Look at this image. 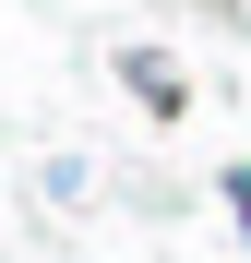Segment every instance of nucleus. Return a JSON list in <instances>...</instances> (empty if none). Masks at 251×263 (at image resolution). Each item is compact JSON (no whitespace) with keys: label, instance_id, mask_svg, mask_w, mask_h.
I'll return each instance as SVG.
<instances>
[{"label":"nucleus","instance_id":"obj_1","mask_svg":"<svg viewBox=\"0 0 251 263\" xmlns=\"http://www.w3.org/2000/svg\"><path fill=\"white\" fill-rule=\"evenodd\" d=\"M120 84H132V96H144V108H180V72H167L156 48H120Z\"/></svg>","mask_w":251,"mask_h":263},{"label":"nucleus","instance_id":"obj_2","mask_svg":"<svg viewBox=\"0 0 251 263\" xmlns=\"http://www.w3.org/2000/svg\"><path fill=\"white\" fill-rule=\"evenodd\" d=\"M216 192H227V215H239V239H251V167H227Z\"/></svg>","mask_w":251,"mask_h":263}]
</instances>
